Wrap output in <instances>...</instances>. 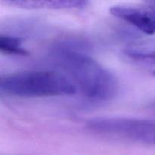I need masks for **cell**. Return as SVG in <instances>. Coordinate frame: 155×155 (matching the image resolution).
I'll list each match as a JSON object with an SVG mask.
<instances>
[{"instance_id":"1","label":"cell","mask_w":155,"mask_h":155,"mask_svg":"<svg viewBox=\"0 0 155 155\" xmlns=\"http://www.w3.org/2000/svg\"><path fill=\"white\" fill-rule=\"evenodd\" d=\"M52 56L89 99L105 101L117 95L119 83L115 76L84 51L61 45L54 48Z\"/></svg>"},{"instance_id":"2","label":"cell","mask_w":155,"mask_h":155,"mask_svg":"<svg viewBox=\"0 0 155 155\" xmlns=\"http://www.w3.org/2000/svg\"><path fill=\"white\" fill-rule=\"evenodd\" d=\"M0 89L18 98H48L72 95L77 89L64 74L50 71H27L3 76Z\"/></svg>"},{"instance_id":"3","label":"cell","mask_w":155,"mask_h":155,"mask_svg":"<svg viewBox=\"0 0 155 155\" xmlns=\"http://www.w3.org/2000/svg\"><path fill=\"white\" fill-rule=\"evenodd\" d=\"M89 132L113 139L155 146V120L127 117H101L86 123Z\"/></svg>"},{"instance_id":"4","label":"cell","mask_w":155,"mask_h":155,"mask_svg":"<svg viewBox=\"0 0 155 155\" xmlns=\"http://www.w3.org/2000/svg\"><path fill=\"white\" fill-rule=\"evenodd\" d=\"M110 12L143 33L155 34V2L141 6H114Z\"/></svg>"},{"instance_id":"5","label":"cell","mask_w":155,"mask_h":155,"mask_svg":"<svg viewBox=\"0 0 155 155\" xmlns=\"http://www.w3.org/2000/svg\"><path fill=\"white\" fill-rule=\"evenodd\" d=\"M6 5L24 9H45V10H66L85 8L89 2L78 0H52V1H32V0H11L5 2Z\"/></svg>"},{"instance_id":"6","label":"cell","mask_w":155,"mask_h":155,"mask_svg":"<svg viewBox=\"0 0 155 155\" xmlns=\"http://www.w3.org/2000/svg\"><path fill=\"white\" fill-rule=\"evenodd\" d=\"M124 54L134 64L155 76V44H145L129 48L124 51Z\"/></svg>"},{"instance_id":"7","label":"cell","mask_w":155,"mask_h":155,"mask_svg":"<svg viewBox=\"0 0 155 155\" xmlns=\"http://www.w3.org/2000/svg\"><path fill=\"white\" fill-rule=\"evenodd\" d=\"M0 50L2 53L9 55L26 56L29 54V51L23 46L21 38L8 34L0 36Z\"/></svg>"},{"instance_id":"8","label":"cell","mask_w":155,"mask_h":155,"mask_svg":"<svg viewBox=\"0 0 155 155\" xmlns=\"http://www.w3.org/2000/svg\"><path fill=\"white\" fill-rule=\"evenodd\" d=\"M151 109H152V110H154V111H155V101H154V103H153L152 104H151Z\"/></svg>"}]
</instances>
